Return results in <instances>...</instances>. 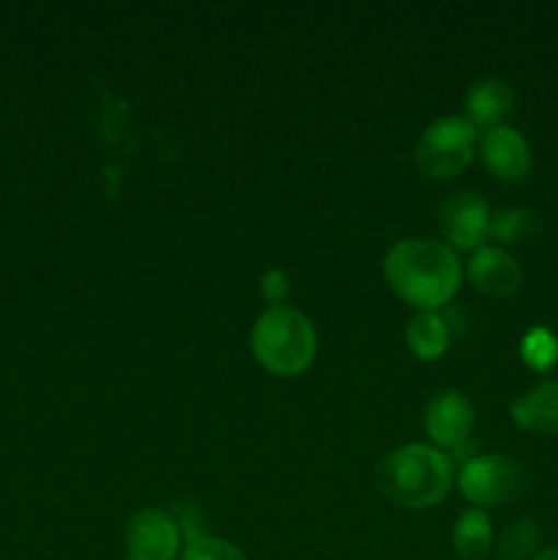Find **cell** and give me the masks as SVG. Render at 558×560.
<instances>
[{
	"label": "cell",
	"instance_id": "obj_18",
	"mask_svg": "<svg viewBox=\"0 0 558 560\" xmlns=\"http://www.w3.org/2000/svg\"><path fill=\"white\" fill-rule=\"evenodd\" d=\"M181 560H246V556L239 547L230 545V541L213 539V536H200V539L186 541Z\"/></svg>",
	"mask_w": 558,
	"mask_h": 560
},
{
	"label": "cell",
	"instance_id": "obj_7",
	"mask_svg": "<svg viewBox=\"0 0 558 560\" xmlns=\"http://www.w3.org/2000/svg\"><path fill=\"white\" fill-rule=\"evenodd\" d=\"M441 233L452 249H479L490 235V206L476 191H457L441 206Z\"/></svg>",
	"mask_w": 558,
	"mask_h": 560
},
{
	"label": "cell",
	"instance_id": "obj_3",
	"mask_svg": "<svg viewBox=\"0 0 558 560\" xmlns=\"http://www.w3.org/2000/svg\"><path fill=\"white\" fill-rule=\"evenodd\" d=\"M252 355L277 377L301 375L312 364L317 334L310 317L290 306H268L252 326Z\"/></svg>",
	"mask_w": 558,
	"mask_h": 560
},
{
	"label": "cell",
	"instance_id": "obj_15",
	"mask_svg": "<svg viewBox=\"0 0 558 560\" xmlns=\"http://www.w3.org/2000/svg\"><path fill=\"white\" fill-rule=\"evenodd\" d=\"M539 233L542 219L531 208H507V211L492 213L490 219V238H496L498 244H531V241L539 238Z\"/></svg>",
	"mask_w": 558,
	"mask_h": 560
},
{
	"label": "cell",
	"instance_id": "obj_9",
	"mask_svg": "<svg viewBox=\"0 0 558 560\" xmlns=\"http://www.w3.org/2000/svg\"><path fill=\"white\" fill-rule=\"evenodd\" d=\"M479 156L485 167L501 180H520L531 167V148L512 126L487 129L479 140Z\"/></svg>",
	"mask_w": 558,
	"mask_h": 560
},
{
	"label": "cell",
	"instance_id": "obj_10",
	"mask_svg": "<svg viewBox=\"0 0 558 560\" xmlns=\"http://www.w3.org/2000/svg\"><path fill=\"white\" fill-rule=\"evenodd\" d=\"M468 279L487 295H512L523 282V268L501 246H479L468 260Z\"/></svg>",
	"mask_w": 558,
	"mask_h": 560
},
{
	"label": "cell",
	"instance_id": "obj_17",
	"mask_svg": "<svg viewBox=\"0 0 558 560\" xmlns=\"http://www.w3.org/2000/svg\"><path fill=\"white\" fill-rule=\"evenodd\" d=\"M520 355H523L525 364L536 372L550 370L558 361V339L556 334L547 331L545 326H534L520 342Z\"/></svg>",
	"mask_w": 558,
	"mask_h": 560
},
{
	"label": "cell",
	"instance_id": "obj_20",
	"mask_svg": "<svg viewBox=\"0 0 558 560\" xmlns=\"http://www.w3.org/2000/svg\"><path fill=\"white\" fill-rule=\"evenodd\" d=\"M531 560H558V547H547V550H539Z\"/></svg>",
	"mask_w": 558,
	"mask_h": 560
},
{
	"label": "cell",
	"instance_id": "obj_2",
	"mask_svg": "<svg viewBox=\"0 0 558 560\" xmlns=\"http://www.w3.org/2000/svg\"><path fill=\"white\" fill-rule=\"evenodd\" d=\"M454 481V465L441 448L399 446L377 465V487L392 503L403 509H427L449 495Z\"/></svg>",
	"mask_w": 558,
	"mask_h": 560
},
{
	"label": "cell",
	"instance_id": "obj_8",
	"mask_svg": "<svg viewBox=\"0 0 558 560\" xmlns=\"http://www.w3.org/2000/svg\"><path fill=\"white\" fill-rule=\"evenodd\" d=\"M425 430L441 448H460L474 430V405L460 392H441L425 408Z\"/></svg>",
	"mask_w": 558,
	"mask_h": 560
},
{
	"label": "cell",
	"instance_id": "obj_12",
	"mask_svg": "<svg viewBox=\"0 0 558 560\" xmlns=\"http://www.w3.org/2000/svg\"><path fill=\"white\" fill-rule=\"evenodd\" d=\"M514 107V91L503 80H481L476 82L465 98V118L481 129H496L503 126V118H509Z\"/></svg>",
	"mask_w": 558,
	"mask_h": 560
},
{
	"label": "cell",
	"instance_id": "obj_5",
	"mask_svg": "<svg viewBox=\"0 0 558 560\" xmlns=\"http://www.w3.org/2000/svg\"><path fill=\"white\" fill-rule=\"evenodd\" d=\"M460 490L470 503L479 506H498L523 495L525 468L503 454H476L470 463L460 468Z\"/></svg>",
	"mask_w": 558,
	"mask_h": 560
},
{
	"label": "cell",
	"instance_id": "obj_6",
	"mask_svg": "<svg viewBox=\"0 0 558 560\" xmlns=\"http://www.w3.org/2000/svg\"><path fill=\"white\" fill-rule=\"evenodd\" d=\"M178 550V523L162 509H142L126 525V560H173Z\"/></svg>",
	"mask_w": 558,
	"mask_h": 560
},
{
	"label": "cell",
	"instance_id": "obj_14",
	"mask_svg": "<svg viewBox=\"0 0 558 560\" xmlns=\"http://www.w3.org/2000/svg\"><path fill=\"white\" fill-rule=\"evenodd\" d=\"M454 552L463 560H481L492 550V520L481 509H468L460 514L452 530Z\"/></svg>",
	"mask_w": 558,
	"mask_h": 560
},
{
	"label": "cell",
	"instance_id": "obj_13",
	"mask_svg": "<svg viewBox=\"0 0 558 560\" xmlns=\"http://www.w3.org/2000/svg\"><path fill=\"white\" fill-rule=\"evenodd\" d=\"M405 339H408V348L416 359L432 361L446 353L452 334H449L443 315H438V312H416L410 317L408 328H405Z\"/></svg>",
	"mask_w": 558,
	"mask_h": 560
},
{
	"label": "cell",
	"instance_id": "obj_11",
	"mask_svg": "<svg viewBox=\"0 0 558 560\" xmlns=\"http://www.w3.org/2000/svg\"><path fill=\"white\" fill-rule=\"evenodd\" d=\"M514 424L539 435H558V383L545 381L512 402Z\"/></svg>",
	"mask_w": 558,
	"mask_h": 560
},
{
	"label": "cell",
	"instance_id": "obj_4",
	"mask_svg": "<svg viewBox=\"0 0 558 560\" xmlns=\"http://www.w3.org/2000/svg\"><path fill=\"white\" fill-rule=\"evenodd\" d=\"M476 148V126L460 115L438 118L421 131V140L416 145V167L427 178H454L463 173L474 159Z\"/></svg>",
	"mask_w": 558,
	"mask_h": 560
},
{
	"label": "cell",
	"instance_id": "obj_19",
	"mask_svg": "<svg viewBox=\"0 0 558 560\" xmlns=\"http://www.w3.org/2000/svg\"><path fill=\"white\" fill-rule=\"evenodd\" d=\"M290 293V282L288 273L279 271V268H271V271L263 273L260 279V295L268 301L271 306H284V299Z\"/></svg>",
	"mask_w": 558,
	"mask_h": 560
},
{
	"label": "cell",
	"instance_id": "obj_16",
	"mask_svg": "<svg viewBox=\"0 0 558 560\" xmlns=\"http://www.w3.org/2000/svg\"><path fill=\"white\" fill-rule=\"evenodd\" d=\"M539 552V528L531 517H518L498 536V560H531Z\"/></svg>",
	"mask_w": 558,
	"mask_h": 560
},
{
	"label": "cell",
	"instance_id": "obj_1",
	"mask_svg": "<svg viewBox=\"0 0 558 560\" xmlns=\"http://www.w3.org/2000/svg\"><path fill=\"white\" fill-rule=\"evenodd\" d=\"M388 288L419 312L446 306L460 288V260L443 241L403 238L383 257Z\"/></svg>",
	"mask_w": 558,
	"mask_h": 560
}]
</instances>
